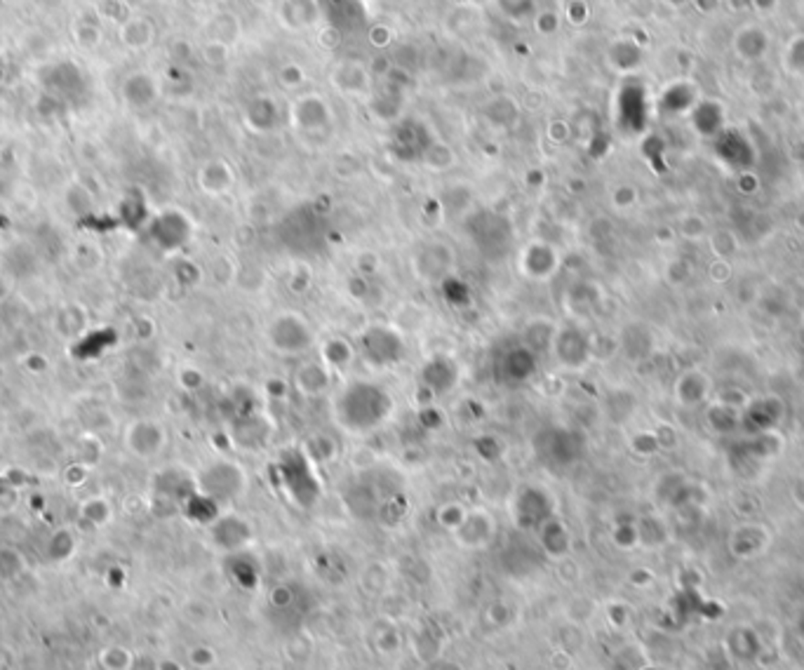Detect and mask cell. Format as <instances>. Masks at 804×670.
<instances>
[{"label":"cell","mask_w":804,"mask_h":670,"mask_svg":"<svg viewBox=\"0 0 804 670\" xmlns=\"http://www.w3.org/2000/svg\"><path fill=\"white\" fill-rule=\"evenodd\" d=\"M393 398L383 386L374 382H350L334 400V416L344 431L353 435H367L381 428L393 414Z\"/></svg>","instance_id":"1"},{"label":"cell","mask_w":804,"mask_h":670,"mask_svg":"<svg viewBox=\"0 0 804 670\" xmlns=\"http://www.w3.org/2000/svg\"><path fill=\"white\" fill-rule=\"evenodd\" d=\"M268 344L283 355H301L313 346L311 325L299 313H280L266 330Z\"/></svg>","instance_id":"2"},{"label":"cell","mask_w":804,"mask_h":670,"mask_svg":"<svg viewBox=\"0 0 804 670\" xmlns=\"http://www.w3.org/2000/svg\"><path fill=\"white\" fill-rule=\"evenodd\" d=\"M581 449L583 445L577 438V433H571L569 428L562 426L544 428L534 440V452L550 468H562V466L574 464L581 455Z\"/></svg>","instance_id":"3"},{"label":"cell","mask_w":804,"mask_h":670,"mask_svg":"<svg viewBox=\"0 0 804 670\" xmlns=\"http://www.w3.org/2000/svg\"><path fill=\"white\" fill-rule=\"evenodd\" d=\"M468 231H471L473 245L477 247V252L487 256V259L496 261L508 255L513 236H510V226L501 216H494L489 212L475 215L468 222Z\"/></svg>","instance_id":"4"},{"label":"cell","mask_w":804,"mask_h":670,"mask_svg":"<svg viewBox=\"0 0 804 670\" xmlns=\"http://www.w3.org/2000/svg\"><path fill=\"white\" fill-rule=\"evenodd\" d=\"M360 353L374 367L398 365L405 358V341L391 327L374 325L360 334Z\"/></svg>","instance_id":"5"},{"label":"cell","mask_w":804,"mask_h":670,"mask_svg":"<svg viewBox=\"0 0 804 670\" xmlns=\"http://www.w3.org/2000/svg\"><path fill=\"white\" fill-rule=\"evenodd\" d=\"M537 351L525 344H513L494 358V377L508 386H520L537 374Z\"/></svg>","instance_id":"6"},{"label":"cell","mask_w":804,"mask_h":670,"mask_svg":"<svg viewBox=\"0 0 804 670\" xmlns=\"http://www.w3.org/2000/svg\"><path fill=\"white\" fill-rule=\"evenodd\" d=\"M513 518L522 529H538L546 520L553 518V501L538 487H525L517 492L513 501Z\"/></svg>","instance_id":"7"},{"label":"cell","mask_w":804,"mask_h":670,"mask_svg":"<svg viewBox=\"0 0 804 670\" xmlns=\"http://www.w3.org/2000/svg\"><path fill=\"white\" fill-rule=\"evenodd\" d=\"M200 487L210 498H235L245 492V473L235 464L219 461L203 471Z\"/></svg>","instance_id":"8"},{"label":"cell","mask_w":804,"mask_h":670,"mask_svg":"<svg viewBox=\"0 0 804 670\" xmlns=\"http://www.w3.org/2000/svg\"><path fill=\"white\" fill-rule=\"evenodd\" d=\"M729 553L738 560H753L771 546V532L757 522H746L729 532Z\"/></svg>","instance_id":"9"},{"label":"cell","mask_w":804,"mask_h":670,"mask_svg":"<svg viewBox=\"0 0 804 670\" xmlns=\"http://www.w3.org/2000/svg\"><path fill=\"white\" fill-rule=\"evenodd\" d=\"M725 649L734 664L753 665L762 654V637L750 626H734L725 635Z\"/></svg>","instance_id":"10"},{"label":"cell","mask_w":804,"mask_h":670,"mask_svg":"<svg viewBox=\"0 0 804 670\" xmlns=\"http://www.w3.org/2000/svg\"><path fill=\"white\" fill-rule=\"evenodd\" d=\"M456 541H461V546H468V549H480V546H487L489 539L494 537V520L487 510H473L466 513L464 522L454 529Z\"/></svg>","instance_id":"11"},{"label":"cell","mask_w":804,"mask_h":670,"mask_svg":"<svg viewBox=\"0 0 804 670\" xmlns=\"http://www.w3.org/2000/svg\"><path fill=\"white\" fill-rule=\"evenodd\" d=\"M165 445V433L156 424H134L128 433V447L132 449V455L141 456V459H149V456H156L158 452Z\"/></svg>","instance_id":"12"},{"label":"cell","mask_w":804,"mask_h":670,"mask_svg":"<svg viewBox=\"0 0 804 670\" xmlns=\"http://www.w3.org/2000/svg\"><path fill=\"white\" fill-rule=\"evenodd\" d=\"M292 116H295L297 128L306 130V132H316V130H322L329 122V109L318 95H308L297 101L295 109H292Z\"/></svg>","instance_id":"13"},{"label":"cell","mask_w":804,"mask_h":670,"mask_svg":"<svg viewBox=\"0 0 804 670\" xmlns=\"http://www.w3.org/2000/svg\"><path fill=\"white\" fill-rule=\"evenodd\" d=\"M767 47H769V34L762 26H757V24H746L734 36V50H736L738 57H744L746 61L762 59Z\"/></svg>","instance_id":"14"},{"label":"cell","mask_w":804,"mask_h":670,"mask_svg":"<svg viewBox=\"0 0 804 670\" xmlns=\"http://www.w3.org/2000/svg\"><path fill=\"white\" fill-rule=\"evenodd\" d=\"M550 344L555 346V353H558V361L569 362V353H574V367L581 365L586 361V353H589V346H586V339L579 332L577 327H565L560 332L555 334V339H550Z\"/></svg>","instance_id":"15"},{"label":"cell","mask_w":804,"mask_h":670,"mask_svg":"<svg viewBox=\"0 0 804 670\" xmlns=\"http://www.w3.org/2000/svg\"><path fill=\"white\" fill-rule=\"evenodd\" d=\"M280 17L285 28L292 31H304L311 28L318 19V5L313 0H285L280 5Z\"/></svg>","instance_id":"16"},{"label":"cell","mask_w":804,"mask_h":670,"mask_svg":"<svg viewBox=\"0 0 804 670\" xmlns=\"http://www.w3.org/2000/svg\"><path fill=\"white\" fill-rule=\"evenodd\" d=\"M537 534H538V541H541V546H544V550L550 555V558H562V555L569 553V546H571L569 532H567V527L555 516L538 527Z\"/></svg>","instance_id":"17"},{"label":"cell","mask_w":804,"mask_h":670,"mask_svg":"<svg viewBox=\"0 0 804 670\" xmlns=\"http://www.w3.org/2000/svg\"><path fill=\"white\" fill-rule=\"evenodd\" d=\"M423 382L435 391V395L450 393L456 383V367L447 358H435L423 367Z\"/></svg>","instance_id":"18"},{"label":"cell","mask_w":804,"mask_h":670,"mask_svg":"<svg viewBox=\"0 0 804 670\" xmlns=\"http://www.w3.org/2000/svg\"><path fill=\"white\" fill-rule=\"evenodd\" d=\"M97 661H99L101 670H132L137 654L130 647H125V644H106L97 654Z\"/></svg>","instance_id":"19"},{"label":"cell","mask_w":804,"mask_h":670,"mask_svg":"<svg viewBox=\"0 0 804 670\" xmlns=\"http://www.w3.org/2000/svg\"><path fill=\"white\" fill-rule=\"evenodd\" d=\"M247 120H250L252 128H256L259 132L276 128L277 113H276V104H273V99L259 97V99L252 101L250 109H247Z\"/></svg>","instance_id":"20"},{"label":"cell","mask_w":804,"mask_h":670,"mask_svg":"<svg viewBox=\"0 0 804 670\" xmlns=\"http://www.w3.org/2000/svg\"><path fill=\"white\" fill-rule=\"evenodd\" d=\"M783 67L790 73L799 76L804 73V36H798L790 43L786 45V52H783Z\"/></svg>","instance_id":"21"},{"label":"cell","mask_w":804,"mask_h":670,"mask_svg":"<svg viewBox=\"0 0 804 670\" xmlns=\"http://www.w3.org/2000/svg\"><path fill=\"white\" fill-rule=\"evenodd\" d=\"M499 10L504 12L506 17L513 19V22H525L527 17H532L537 7H534V0H499Z\"/></svg>","instance_id":"22"},{"label":"cell","mask_w":804,"mask_h":670,"mask_svg":"<svg viewBox=\"0 0 804 670\" xmlns=\"http://www.w3.org/2000/svg\"><path fill=\"white\" fill-rule=\"evenodd\" d=\"M24 567V560L17 550L0 549V579H12L17 576Z\"/></svg>","instance_id":"23"},{"label":"cell","mask_w":804,"mask_h":670,"mask_svg":"<svg viewBox=\"0 0 804 670\" xmlns=\"http://www.w3.org/2000/svg\"><path fill=\"white\" fill-rule=\"evenodd\" d=\"M83 518L92 520V525H104L111 518V508H109L104 498H92L83 506Z\"/></svg>","instance_id":"24"},{"label":"cell","mask_w":804,"mask_h":670,"mask_svg":"<svg viewBox=\"0 0 804 670\" xmlns=\"http://www.w3.org/2000/svg\"><path fill=\"white\" fill-rule=\"evenodd\" d=\"M189 664L198 670L214 668V664H216L214 649L207 647V644H198V647H193L189 652Z\"/></svg>","instance_id":"25"},{"label":"cell","mask_w":804,"mask_h":670,"mask_svg":"<svg viewBox=\"0 0 804 670\" xmlns=\"http://www.w3.org/2000/svg\"><path fill=\"white\" fill-rule=\"evenodd\" d=\"M73 553V537L68 532H57L50 543V555L55 560H64Z\"/></svg>","instance_id":"26"},{"label":"cell","mask_w":804,"mask_h":670,"mask_svg":"<svg viewBox=\"0 0 804 670\" xmlns=\"http://www.w3.org/2000/svg\"><path fill=\"white\" fill-rule=\"evenodd\" d=\"M132 670H158V661L151 656H137Z\"/></svg>","instance_id":"27"},{"label":"cell","mask_w":804,"mask_h":670,"mask_svg":"<svg viewBox=\"0 0 804 670\" xmlns=\"http://www.w3.org/2000/svg\"><path fill=\"white\" fill-rule=\"evenodd\" d=\"M793 498H795V504H798L799 508L804 510V476H799L798 480H795V485H793Z\"/></svg>","instance_id":"28"},{"label":"cell","mask_w":804,"mask_h":670,"mask_svg":"<svg viewBox=\"0 0 804 670\" xmlns=\"http://www.w3.org/2000/svg\"><path fill=\"white\" fill-rule=\"evenodd\" d=\"M158 670H186V668L174 659H161L158 661Z\"/></svg>","instance_id":"29"},{"label":"cell","mask_w":804,"mask_h":670,"mask_svg":"<svg viewBox=\"0 0 804 670\" xmlns=\"http://www.w3.org/2000/svg\"><path fill=\"white\" fill-rule=\"evenodd\" d=\"M798 626H799V631H802V635H804V610L799 612V619H798Z\"/></svg>","instance_id":"30"}]
</instances>
